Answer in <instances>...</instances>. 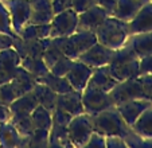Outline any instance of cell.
<instances>
[{
	"instance_id": "24",
	"label": "cell",
	"mask_w": 152,
	"mask_h": 148,
	"mask_svg": "<svg viewBox=\"0 0 152 148\" xmlns=\"http://www.w3.org/2000/svg\"><path fill=\"white\" fill-rule=\"evenodd\" d=\"M49 147H73L66 125L53 122L49 131Z\"/></svg>"
},
{
	"instance_id": "10",
	"label": "cell",
	"mask_w": 152,
	"mask_h": 148,
	"mask_svg": "<svg viewBox=\"0 0 152 148\" xmlns=\"http://www.w3.org/2000/svg\"><path fill=\"white\" fill-rule=\"evenodd\" d=\"M115 50L104 46L102 43L97 42L89 47L86 51H83L77 59H80L81 62H83L85 65L90 66V67H101V66H106L110 62L113 57Z\"/></svg>"
},
{
	"instance_id": "43",
	"label": "cell",
	"mask_w": 152,
	"mask_h": 148,
	"mask_svg": "<svg viewBox=\"0 0 152 148\" xmlns=\"http://www.w3.org/2000/svg\"><path fill=\"white\" fill-rule=\"evenodd\" d=\"M106 147L108 148H125L126 143L123 137L118 136H106Z\"/></svg>"
},
{
	"instance_id": "5",
	"label": "cell",
	"mask_w": 152,
	"mask_h": 148,
	"mask_svg": "<svg viewBox=\"0 0 152 148\" xmlns=\"http://www.w3.org/2000/svg\"><path fill=\"white\" fill-rule=\"evenodd\" d=\"M93 132L94 129H93L92 116L85 112L73 116L67 125V133H69V139L73 147H85L86 141L89 140Z\"/></svg>"
},
{
	"instance_id": "3",
	"label": "cell",
	"mask_w": 152,
	"mask_h": 148,
	"mask_svg": "<svg viewBox=\"0 0 152 148\" xmlns=\"http://www.w3.org/2000/svg\"><path fill=\"white\" fill-rule=\"evenodd\" d=\"M92 121L93 129L105 136H118L125 139L132 132V128L124 121L116 106L108 108L92 116Z\"/></svg>"
},
{
	"instance_id": "39",
	"label": "cell",
	"mask_w": 152,
	"mask_h": 148,
	"mask_svg": "<svg viewBox=\"0 0 152 148\" xmlns=\"http://www.w3.org/2000/svg\"><path fill=\"white\" fill-rule=\"evenodd\" d=\"M139 78H140L141 85H143V90H144V94H145V98L152 101V73L139 75Z\"/></svg>"
},
{
	"instance_id": "33",
	"label": "cell",
	"mask_w": 152,
	"mask_h": 148,
	"mask_svg": "<svg viewBox=\"0 0 152 148\" xmlns=\"http://www.w3.org/2000/svg\"><path fill=\"white\" fill-rule=\"evenodd\" d=\"M62 57H65V54L61 51V48L57 47V46L50 40L49 46L46 47L45 53H43V57H42L43 61H45V63H46V66L49 67V70H50V67H51L54 63H57Z\"/></svg>"
},
{
	"instance_id": "49",
	"label": "cell",
	"mask_w": 152,
	"mask_h": 148,
	"mask_svg": "<svg viewBox=\"0 0 152 148\" xmlns=\"http://www.w3.org/2000/svg\"><path fill=\"white\" fill-rule=\"evenodd\" d=\"M0 1H4V0H0Z\"/></svg>"
},
{
	"instance_id": "28",
	"label": "cell",
	"mask_w": 152,
	"mask_h": 148,
	"mask_svg": "<svg viewBox=\"0 0 152 148\" xmlns=\"http://www.w3.org/2000/svg\"><path fill=\"white\" fill-rule=\"evenodd\" d=\"M31 119L34 122L35 128H40V129H49L51 128L53 124V116H51V111L46 109L45 106L38 105L37 108L32 111L31 113Z\"/></svg>"
},
{
	"instance_id": "23",
	"label": "cell",
	"mask_w": 152,
	"mask_h": 148,
	"mask_svg": "<svg viewBox=\"0 0 152 148\" xmlns=\"http://www.w3.org/2000/svg\"><path fill=\"white\" fill-rule=\"evenodd\" d=\"M69 37L75 48V51H77L78 57L83 51H86L89 47H92L94 43L98 42L97 37H96V32H92V31H75L74 34L69 35Z\"/></svg>"
},
{
	"instance_id": "19",
	"label": "cell",
	"mask_w": 152,
	"mask_h": 148,
	"mask_svg": "<svg viewBox=\"0 0 152 148\" xmlns=\"http://www.w3.org/2000/svg\"><path fill=\"white\" fill-rule=\"evenodd\" d=\"M38 105L39 104H38L37 97H35V94L31 90V92H27V93L16 97L10 104V109H11L12 116H30Z\"/></svg>"
},
{
	"instance_id": "7",
	"label": "cell",
	"mask_w": 152,
	"mask_h": 148,
	"mask_svg": "<svg viewBox=\"0 0 152 148\" xmlns=\"http://www.w3.org/2000/svg\"><path fill=\"white\" fill-rule=\"evenodd\" d=\"M78 14L73 8L58 12L50 22V38L69 37L77 31Z\"/></svg>"
},
{
	"instance_id": "11",
	"label": "cell",
	"mask_w": 152,
	"mask_h": 148,
	"mask_svg": "<svg viewBox=\"0 0 152 148\" xmlns=\"http://www.w3.org/2000/svg\"><path fill=\"white\" fill-rule=\"evenodd\" d=\"M108 11L104 10L101 6L96 4V6L90 7L89 10L78 14V26L77 31H92L96 32V30L101 26V23L105 20L108 16Z\"/></svg>"
},
{
	"instance_id": "27",
	"label": "cell",
	"mask_w": 152,
	"mask_h": 148,
	"mask_svg": "<svg viewBox=\"0 0 152 148\" xmlns=\"http://www.w3.org/2000/svg\"><path fill=\"white\" fill-rule=\"evenodd\" d=\"M19 37L23 39H45L50 38V24H32L28 23L22 31Z\"/></svg>"
},
{
	"instance_id": "21",
	"label": "cell",
	"mask_w": 152,
	"mask_h": 148,
	"mask_svg": "<svg viewBox=\"0 0 152 148\" xmlns=\"http://www.w3.org/2000/svg\"><path fill=\"white\" fill-rule=\"evenodd\" d=\"M89 84L97 86V88L102 89L105 92H110L115 85L117 84V81L112 77V74L108 70V66H101V67L93 69L92 77L89 80Z\"/></svg>"
},
{
	"instance_id": "44",
	"label": "cell",
	"mask_w": 152,
	"mask_h": 148,
	"mask_svg": "<svg viewBox=\"0 0 152 148\" xmlns=\"http://www.w3.org/2000/svg\"><path fill=\"white\" fill-rule=\"evenodd\" d=\"M15 37H16V35H15ZM15 37L8 35V34H4V32H0V51H1V50H6V48L12 47Z\"/></svg>"
},
{
	"instance_id": "37",
	"label": "cell",
	"mask_w": 152,
	"mask_h": 148,
	"mask_svg": "<svg viewBox=\"0 0 152 148\" xmlns=\"http://www.w3.org/2000/svg\"><path fill=\"white\" fill-rule=\"evenodd\" d=\"M51 116H53V122H55V124H61V125H69L70 120L73 119V116L70 113H67V112L62 111V109L59 108H54L51 111Z\"/></svg>"
},
{
	"instance_id": "50",
	"label": "cell",
	"mask_w": 152,
	"mask_h": 148,
	"mask_svg": "<svg viewBox=\"0 0 152 148\" xmlns=\"http://www.w3.org/2000/svg\"><path fill=\"white\" fill-rule=\"evenodd\" d=\"M151 1H152V0H151Z\"/></svg>"
},
{
	"instance_id": "25",
	"label": "cell",
	"mask_w": 152,
	"mask_h": 148,
	"mask_svg": "<svg viewBox=\"0 0 152 148\" xmlns=\"http://www.w3.org/2000/svg\"><path fill=\"white\" fill-rule=\"evenodd\" d=\"M38 82H42L45 85H47L50 89L55 92L57 94H62V93H66V92L73 90L72 85L69 84L66 77H61V75H55L53 74L51 71H49L47 74L42 75V77L38 78Z\"/></svg>"
},
{
	"instance_id": "48",
	"label": "cell",
	"mask_w": 152,
	"mask_h": 148,
	"mask_svg": "<svg viewBox=\"0 0 152 148\" xmlns=\"http://www.w3.org/2000/svg\"><path fill=\"white\" fill-rule=\"evenodd\" d=\"M140 1H143V3H147V1H151V0H140Z\"/></svg>"
},
{
	"instance_id": "46",
	"label": "cell",
	"mask_w": 152,
	"mask_h": 148,
	"mask_svg": "<svg viewBox=\"0 0 152 148\" xmlns=\"http://www.w3.org/2000/svg\"><path fill=\"white\" fill-rule=\"evenodd\" d=\"M11 116H12V113H11V109H10V105L0 104V124L10 121Z\"/></svg>"
},
{
	"instance_id": "35",
	"label": "cell",
	"mask_w": 152,
	"mask_h": 148,
	"mask_svg": "<svg viewBox=\"0 0 152 148\" xmlns=\"http://www.w3.org/2000/svg\"><path fill=\"white\" fill-rule=\"evenodd\" d=\"M73 62H74V59H72V58L69 57H62L59 61H58L57 63H54V65L50 67L49 71H51L53 74H55V75H61V77H65L66 75V73L70 70V67H72Z\"/></svg>"
},
{
	"instance_id": "36",
	"label": "cell",
	"mask_w": 152,
	"mask_h": 148,
	"mask_svg": "<svg viewBox=\"0 0 152 148\" xmlns=\"http://www.w3.org/2000/svg\"><path fill=\"white\" fill-rule=\"evenodd\" d=\"M16 97H18V94H16V92H15L14 86H12L11 81L7 84H3V85H0V104L10 105Z\"/></svg>"
},
{
	"instance_id": "13",
	"label": "cell",
	"mask_w": 152,
	"mask_h": 148,
	"mask_svg": "<svg viewBox=\"0 0 152 148\" xmlns=\"http://www.w3.org/2000/svg\"><path fill=\"white\" fill-rule=\"evenodd\" d=\"M93 73V67L85 65L83 62H81L80 59H74L70 70L66 73L65 77L67 78L69 84L72 85V88L74 90L82 92L85 89V86L88 85L90 77Z\"/></svg>"
},
{
	"instance_id": "18",
	"label": "cell",
	"mask_w": 152,
	"mask_h": 148,
	"mask_svg": "<svg viewBox=\"0 0 152 148\" xmlns=\"http://www.w3.org/2000/svg\"><path fill=\"white\" fill-rule=\"evenodd\" d=\"M125 43L132 48L139 59L147 55H152V31L129 35Z\"/></svg>"
},
{
	"instance_id": "30",
	"label": "cell",
	"mask_w": 152,
	"mask_h": 148,
	"mask_svg": "<svg viewBox=\"0 0 152 148\" xmlns=\"http://www.w3.org/2000/svg\"><path fill=\"white\" fill-rule=\"evenodd\" d=\"M20 65L23 66L27 71H30L37 80L49 73V67L46 66L43 58H31V57L23 58L22 62H20Z\"/></svg>"
},
{
	"instance_id": "2",
	"label": "cell",
	"mask_w": 152,
	"mask_h": 148,
	"mask_svg": "<svg viewBox=\"0 0 152 148\" xmlns=\"http://www.w3.org/2000/svg\"><path fill=\"white\" fill-rule=\"evenodd\" d=\"M96 37L98 42L104 46L112 50H117L125 45L129 37L128 22L117 19L113 15H108L101 23V26L96 30Z\"/></svg>"
},
{
	"instance_id": "41",
	"label": "cell",
	"mask_w": 152,
	"mask_h": 148,
	"mask_svg": "<svg viewBox=\"0 0 152 148\" xmlns=\"http://www.w3.org/2000/svg\"><path fill=\"white\" fill-rule=\"evenodd\" d=\"M139 71H140V75L152 73V55H147V57L140 58V61H139Z\"/></svg>"
},
{
	"instance_id": "12",
	"label": "cell",
	"mask_w": 152,
	"mask_h": 148,
	"mask_svg": "<svg viewBox=\"0 0 152 148\" xmlns=\"http://www.w3.org/2000/svg\"><path fill=\"white\" fill-rule=\"evenodd\" d=\"M149 106H152V101L147 100V98H136V100H129L118 104V105H116V108L120 112L124 121L129 127H132L136 120L140 117V114Z\"/></svg>"
},
{
	"instance_id": "9",
	"label": "cell",
	"mask_w": 152,
	"mask_h": 148,
	"mask_svg": "<svg viewBox=\"0 0 152 148\" xmlns=\"http://www.w3.org/2000/svg\"><path fill=\"white\" fill-rule=\"evenodd\" d=\"M50 38H45V39H23L22 37L16 35L14 38V45L12 47L18 51L20 58H42L43 53L49 46Z\"/></svg>"
},
{
	"instance_id": "4",
	"label": "cell",
	"mask_w": 152,
	"mask_h": 148,
	"mask_svg": "<svg viewBox=\"0 0 152 148\" xmlns=\"http://www.w3.org/2000/svg\"><path fill=\"white\" fill-rule=\"evenodd\" d=\"M82 105L85 113L94 116L105 109L115 106V103L109 92H105L88 82V85L82 90Z\"/></svg>"
},
{
	"instance_id": "38",
	"label": "cell",
	"mask_w": 152,
	"mask_h": 148,
	"mask_svg": "<svg viewBox=\"0 0 152 148\" xmlns=\"http://www.w3.org/2000/svg\"><path fill=\"white\" fill-rule=\"evenodd\" d=\"M85 147H96V148H106V136L100 132H93L89 140L86 141Z\"/></svg>"
},
{
	"instance_id": "20",
	"label": "cell",
	"mask_w": 152,
	"mask_h": 148,
	"mask_svg": "<svg viewBox=\"0 0 152 148\" xmlns=\"http://www.w3.org/2000/svg\"><path fill=\"white\" fill-rule=\"evenodd\" d=\"M143 4L144 3L140 0H117L113 16L124 22H129L135 18V15L143 7Z\"/></svg>"
},
{
	"instance_id": "17",
	"label": "cell",
	"mask_w": 152,
	"mask_h": 148,
	"mask_svg": "<svg viewBox=\"0 0 152 148\" xmlns=\"http://www.w3.org/2000/svg\"><path fill=\"white\" fill-rule=\"evenodd\" d=\"M28 137L20 136L11 121L0 124V145L1 147H27Z\"/></svg>"
},
{
	"instance_id": "42",
	"label": "cell",
	"mask_w": 152,
	"mask_h": 148,
	"mask_svg": "<svg viewBox=\"0 0 152 148\" xmlns=\"http://www.w3.org/2000/svg\"><path fill=\"white\" fill-rule=\"evenodd\" d=\"M51 6L54 10V14H58V12L73 8V0H51Z\"/></svg>"
},
{
	"instance_id": "22",
	"label": "cell",
	"mask_w": 152,
	"mask_h": 148,
	"mask_svg": "<svg viewBox=\"0 0 152 148\" xmlns=\"http://www.w3.org/2000/svg\"><path fill=\"white\" fill-rule=\"evenodd\" d=\"M32 93L35 94L39 105L45 106V108L49 109V111H53V109L55 108L58 94L55 93L53 89H50L47 85L37 81V84H35L34 88H32Z\"/></svg>"
},
{
	"instance_id": "31",
	"label": "cell",
	"mask_w": 152,
	"mask_h": 148,
	"mask_svg": "<svg viewBox=\"0 0 152 148\" xmlns=\"http://www.w3.org/2000/svg\"><path fill=\"white\" fill-rule=\"evenodd\" d=\"M10 121L15 125V128L18 129L20 136L30 137V135H31L35 129L34 122H32V119H31V114H30V116H12Z\"/></svg>"
},
{
	"instance_id": "32",
	"label": "cell",
	"mask_w": 152,
	"mask_h": 148,
	"mask_svg": "<svg viewBox=\"0 0 152 148\" xmlns=\"http://www.w3.org/2000/svg\"><path fill=\"white\" fill-rule=\"evenodd\" d=\"M27 147H30V148L49 147V129L35 128L34 132H32L28 137V144H27Z\"/></svg>"
},
{
	"instance_id": "8",
	"label": "cell",
	"mask_w": 152,
	"mask_h": 148,
	"mask_svg": "<svg viewBox=\"0 0 152 148\" xmlns=\"http://www.w3.org/2000/svg\"><path fill=\"white\" fill-rule=\"evenodd\" d=\"M7 10L10 11L12 20V29L15 34L19 35L20 31L28 24L30 14H31V7H30V0H4Z\"/></svg>"
},
{
	"instance_id": "47",
	"label": "cell",
	"mask_w": 152,
	"mask_h": 148,
	"mask_svg": "<svg viewBox=\"0 0 152 148\" xmlns=\"http://www.w3.org/2000/svg\"><path fill=\"white\" fill-rule=\"evenodd\" d=\"M14 78V73L8 70H4V69L0 67V85H3V84H7Z\"/></svg>"
},
{
	"instance_id": "16",
	"label": "cell",
	"mask_w": 152,
	"mask_h": 148,
	"mask_svg": "<svg viewBox=\"0 0 152 148\" xmlns=\"http://www.w3.org/2000/svg\"><path fill=\"white\" fill-rule=\"evenodd\" d=\"M30 7H31V14L28 23L32 24H50L55 15L51 0H30Z\"/></svg>"
},
{
	"instance_id": "14",
	"label": "cell",
	"mask_w": 152,
	"mask_h": 148,
	"mask_svg": "<svg viewBox=\"0 0 152 148\" xmlns=\"http://www.w3.org/2000/svg\"><path fill=\"white\" fill-rule=\"evenodd\" d=\"M129 35L152 31V1L143 4L132 20L128 22Z\"/></svg>"
},
{
	"instance_id": "1",
	"label": "cell",
	"mask_w": 152,
	"mask_h": 148,
	"mask_svg": "<svg viewBox=\"0 0 152 148\" xmlns=\"http://www.w3.org/2000/svg\"><path fill=\"white\" fill-rule=\"evenodd\" d=\"M139 57L133 53V50L128 45L121 46L120 48L115 50L113 57L110 62L108 63V70L112 74L117 82L128 78L139 77L140 71H139Z\"/></svg>"
},
{
	"instance_id": "6",
	"label": "cell",
	"mask_w": 152,
	"mask_h": 148,
	"mask_svg": "<svg viewBox=\"0 0 152 148\" xmlns=\"http://www.w3.org/2000/svg\"><path fill=\"white\" fill-rule=\"evenodd\" d=\"M112 97L115 106L121 103H125L129 100H136V98H145V94L143 90V85L139 77L128 78V80L120 81L115 85V88L109 92Z\"/></svg>"
},
{
	"instance_id": "34",
	"label": "cell",
	"mask_w": 152,
	"mask_h": 148,
	"mask_svg": "<svg viewBox=\"0 0 152 148\" xmlns=\"http://www.w3.org/2000/svg\"><path fill=\"white\" fill-rule=\"evenodd\" d=\"M0 32L12 35V37L16 35L14 29H12V20H11L10 11L7 10L6 4L3 1H0Z\"/></svg>"
},
{
	"instance_id": "40",
	"label": "cell",
	"mask_w": 152,
	"mask_h": 148,
	"mask_svg": "<svg viewBox=\"0 0 152 148\" xmlns=\"http://www.w3.org/2000/svg\"><path fill=\"white\" fill-rule=\"evenodd\" d=\"M96 0H73V10H74L77 14L89 10L90 7L96 6Z\"/></svg>"
},
{
	"instance_id": "29",
	"label": "cell",
	"mask_w": 152,
	"mask_h": 148,
	"mask_svg": "<svg viewBox=\"0 0 152 148\" xmlns=\"http://www.w3.org/2000/svg\"><path fill=\"white\" fill-rule=\"evenodd\" d=\"M22 58L14 47L6 48L0 51V67L14 73V70L20 65Z\"/></svg>"
},
{
	"instance_id": "26",
	"label": "cell",
	"mask_w": 152,
	"mask_h": 148,
	"mask_svg": "<svg viewBox=\"0 0 152 148\" xmlns=\"http://www.w3.org/2000/svg\"><path fill=\"white\" fill-rule=\"evenodd\" d=\"M131 128L144 139H152V106L143 112Z\"/></svg>"
},
{
	"instance_id": "45",
	"label": "cell",
	"mask_w": 152,
	"mask_h": 148,
	"mask_svg": "<svg viewBox=\"0 0 152 148\" xmlns=\"http://www.w3.org/2000/svg\"><path fill=\"white\" fill-rule=\"evenodd\" d=\"M96 3L102 7L104 10H106L109 15H113V11H115L117 0H96Z\"/></svg>"
},
{
	"instance_id": "15",
	"label": "cell",
	"mask_w": 152,
	"mask_h": 148,
	"mask_svg": "<svg viewBox=\"0 0 152 148\" xmlns=\"http://www.w3.org/2000/svg\"><path fill=\"white\" fill-rule=\"evenodd\" d=\"M55 108H59L62 111L70 113L72 116L83 113V105H82V92L78 90H70L66 93L58 94L57 96V104Z\"/></svg>"
}]
</instances>
